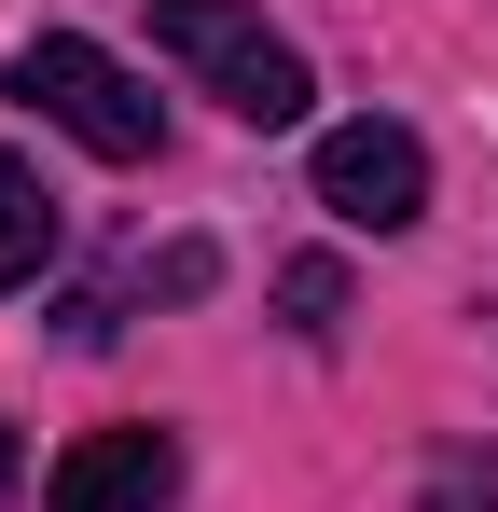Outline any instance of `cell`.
I'll return each mask as SVG.
<instances>
[{
    "mask_svg": "<svg viewBox=\"0 0 498 512\" xmlns=\"http://www.w3.org/2000/svg\"><path fill=\"white\" fill-rule=\"evenodd\" d=\"M153 42L166 56H194L236 125H305V56L249 14V0H153Z\"/></svg>",
    "mask_w": 498,
    "mask_h": 512,
    "instance_id": "cell-2",
    "label": "cell"
},
{
    "mask_svg": "<svg viewBox=\"0 0 498 512\" xmlns=\"http://www.w3.org/2000/svg\"><path fill=\"white\" fill-rule=\"evenodd\" d=\"M429 512H498V457H443V485H429Z\"/></svg>",
    "mask_w": 498,
    "mask_h": 512,
    "instance_id": "cell-7",
    "label": "cell"
},
{
    "mask_svg": "<svg viewBox=\"0 0 498 512\" xmlns=\"http://www.w3.org/2000/svg\"><path fill=\"white\" fill-rule=\"evenodd\" d=\"M0 485H14V429H0Z\"/></svg>",
    "mask_w": 498,
    "mask_h": 512,
    "instance_id": "cell-8",
    "label": "cell"
},
{
    "mask_svg": "<svg viewBox=\"0 0 498 512\" xmlns=\"http://www.w3.org/2000/svg\"><path fill=\"white\" fill-rule=\"evenodd\" d=\"M14 97H28L42 125H70V139H83V153H97V167H139V153H153V139H166V111H153V84H139L125 56H97L83 28H42V42L14 56Z\"/></svg>",
    "mask_w": 498,
    "mask_h": 512,
    "instance_id": "cell-1",
    "label": "cell"
},
{
    "mask_svg": "<svg viewBox=\"0 0 498 512\" xmlns=\"http://www.w3.org/2000/svg\"><path fill=\"white\" fill-rule=\"evenodd\" d=\"M166 485H180V443L153 416H125V429H83L70 457L42 471V512H153Z\"/></svg>",
    "mask_w": 498,
    "mask_h": 512,
    "instance_id": "cell-4",
    "label": "cell"
},
{
    "mask_svg": "<svg viewBox=\"0 0 498 512\" xmlns=\"http://www.w3.org/2000/svg\"><path fill=\"white\" fill-rule=\"evenodd\" d=\"M319 208L360 222V236H402L415 208H429V153H415V125H388V111L332 125V139H319Z\"/></svg>",
    "mask_w": 498,
    "mask_h": 512,
    "instance_id": "cell-3",
    "label": "cell"
},
{
    "mask_svg": "<svg viewBox=\"0 0 498 512\" xmlns=\"http://www.w3.org/2000/svg\"><path fill=\"white\" fill-rule=\"evenodd\" d=\"M277 305H291V333H305V346H332V333H346V263L305 250L291 277H277Z\"/></svg>",
    "mask_w": 498,
    "mask_h": 512,
    "instance_id": "cell-6",
    "label": "cell"
},
{
    "mask_svg": "<svg viewBox=\"0 0 498 512\" xmlns=\"http://www.w3.org/2000/svg\"><path fill=\"white\" fill-rule=\"evenodd\" d=\"M42 263H56V194L28 153H0V291H42Z\"/></svg>",
    "mask_w": 498,
    "mask_h": 512,
    "instance_id": "cell-5",
    "label": "cell"
}]
</instances>
